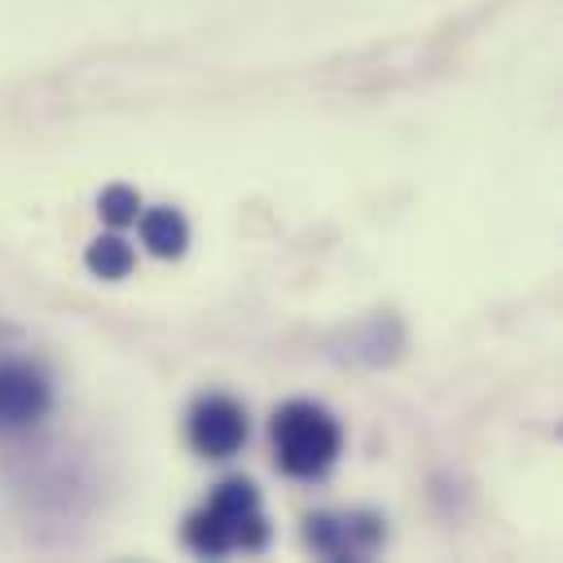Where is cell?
<instances>
[{
  "mask_svg": "<svg viewBox=\"0 0 563 563\" xmlns=\"http://www.w3.org/2000/svg\"><path fill=\"white\" fill-rule=\"evenodd\" d=\"M268 519L260 506V488L242 475H229L216 484L207 506H198L185 519V545L202 559H220L233 550H264Z\"/></svg>",
  "mask_w": 563,
  "mask_h": 563,
  "instance_id": "cell-1",
  "label": "cell"
},
{
  "mask_svg": "<svg viewBox=\"0 0 563 563\" xmlns=\"http://www.w3.org/2000/svg\"><path fill=\"white\" fill-rule=\"evenodd\" d=\"M268 435H273V462L290 479H321L343 449L339 418L317 400H286L273 413Z\"/></svg>",
  "mask_w": 563,
  "mask_h": 563,
  "instance_id": "cell-2",
  "label": "cell"
},
{
  "mask_svg": "<svg viewBox=\"0 0 563 563\" xmlns=\"http://www.w3.org/2000/svg\"><path fill=\"white\" fill-rule=\"evenodd\" d=\"M303 537L325 559H369L383 545V519L369 510H325L308 519Z\"/></svg>",
  "mask_w": 563,
  "mask_h": 563,
  "instance_id": "cell-3",
  "label": "cell"
},
{
  "mask_svg": "<svg viewBox=\"0 0 563 563\" xmlns=\"http://www.w3.org/2000/svg\"><path fill=\"white\" fill-rule=\"evenodd\" d=\"M246 409L233 396H198L189 409V444L202 457H233L246 444Z\"/></svg>",
  "mask_w": 563,
  "mask_h": 563,
  "instance_id": "cell-4",
  "label": "cell"
},
{
  "mask_svg": "<svg viewBox=\"0 0 563 563\" xmlns=\"http://www.w3.org/2000/svg\"><path fill=\"white\" fill-rule=\"evenodd\" d=\"M53 405V387L31 361H0V431L35 427Z\"/></svg>",
  "mask_w": 563,
  "mask_h": 563,
  "instance_id": "cell-5",
  "label": "cell"
},
{
  "mask_svg": "<svg viewBox=\"0 0 563 563\" xmlns=\"http://www.w3.org/2000/svg\"><path fill=\"white\" fill-rule=\"evenodd\" d=\"M141 242L154 255L176 260L189 246V224H185V216L176 207H150V211H141Z\"/></svg>",
  "mask_w": 563,
  "mask_h": 563,
  "instance_id": "cell-6",
  "label": "cell"
},
{
  "mask_svg": "<svg viewBox=\"0 0 563 563\" xmlns=\"http://www.w3.org/2000/svg\"><path fill=\"white\" fill-rule=\"evenodd\" d=\"M84 264H88L97 277H106V282H119V277H128V273H132L136 255H132V246H128L119 233H106V238H97V242L88 246Z\"/></svg>",
  "mask_w": 563,
  "mask_h": 563,
  "instance_id": "cell-7",
  "label": "cell"
},
{
  "mask_svg": "<svg viewBox=\"0 0 563 563\" xmlns=\"http://www.w3.org/2000/svg\"><path fill=\"white\" fill-rule=\"evenodd\" d=\"M97 211H101V220H110L114 229H119V224H132V220L141 216V194L128 189V185H110V189H101Z\"/></svg>",
  "mask_w": 563,
  "mask_h": 563,
  "instance_id": "cell-8",
  "label": "cell"
}]
</instances>
